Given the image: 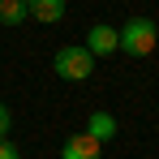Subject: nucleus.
<instances>
[{"label":"nucleus","instance_id":"nucleus-1","mask_svg":"<svg viewBox=\"0 0 159 159\" xmlns=\"http://www.w3.org/2000/svg\"><path fill=\"white\" fill-rule=\"evenodd\" d=\"M116 34H120V48H116V52H129V56H151L155 43H159V30H155L151 17H133V22H125Z\"/></svg>","mask_w":159,"mask_h":159},{"label":"nucleus","instance_id":"nucleus-2","mask_svg":"<svg viewBox=\"0 0 159 159\" xmlns=\"http://www.w3.org/2000/svg\"><path fill=\"white\" fill-rule=\"evenodd\" d=\"M52 69H56V78H65V82H86L95 73V56L86 52V43H69V48L56 52Z\"/></svg>","mask_w":159,"mask_h":159},{"label":"nucleus","instance_id":"nucleus-3","mask_svg":"<svg viewBox=\"0 0 159 159\" xmlns=\"http://www.w3.org/2000/svg\"><path fill=\"white\" fill-rule=\"evenodd\" d=\"M116 48H120V34H116L112 26H103V22H99V26L86 30V52H90V56H112Z\"/></svg>","mask_w":159,"mask_h":159},{"label":"nucleus","instance_id":"nucleus-4","mask_svg":"<svg viewBox=\"0 0 159 159\" xmlns=\"http://www.w3.org/2000/svg\"><path fill=\"white\" fill-rule=\"evenodd\" d=\"M99 146H103V142H95L90 133H73V138L60 146V159H99Z\"/></svg>","mask_w":159,"mask_h":159},{"label":"nucleus","instance_id":"nucleus-5","mask_svg":"<svg viewBox=\"0 0 159 159\" xmlns=\"http://www.w3.org/2000/svg\"><path fill=\"white\" fill-rule=\"evenodd\" d=\"M30 17H39L43 26H52V22H60L65 17V0H26Z\"/></svg>","mask_w":159,"mask_h":159},{"label":"nucleus","instance_id":"nucleus-6","mask_svg":"<svg viewBox=\"0 0 159 159\" xmlns=\"http://www.w3.org/2000/svg\"><path fill=\"white\" fill-rule=\"evenodd\" d=\"M86 133H90L95 142H107V138H116V116H112V112H90V120H86Z\"/></svg>","mask_w":159,"mask_h":159},{"label":"nucleus","instance_id":"nucleus-7","mask_svg":"<svg viewBox=\"0 0 159 159\" xmlns=\"http://www.w3.org/2000/svg\"><path fill=\"white\" fill-rule=\"evenodd\" d=\"M26 17H30L26 0H0V22H4V26H17V22H26Z\"/></svg>","mask_w":159,"mask_h":159},{"label":"nucleus","instance_id":"nucleus-8","mask_svg":"<svg viewBox=\"0 0 159 159\" xmlns=\"http://www.w3.org/2000/svg\"><path fill=\"white\" fill-rule=\"evenodd\" d=\"M9 125H13V116H9V103H0V138H9Z\"/></svg>","mask_w":159,"mask_h":159},{"label":"nucleus","instance_id":"nucleus-9","mask_svg":"<svg viewBox=\"0 0 159 159\" xmlns=\"http://www.w3.org/2000/svg\"><path fill=\"white\" fill-rule=\"evenodd\" d=\"M0 159H22V155H17V146H13L9 138H0Z\"/></svg>","mask_w":159,"mask_h":159}]
</instances>
